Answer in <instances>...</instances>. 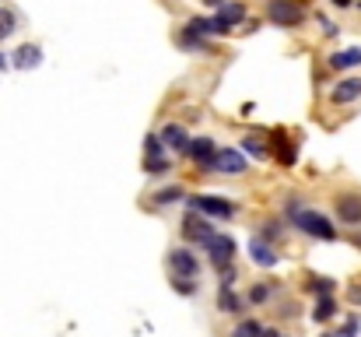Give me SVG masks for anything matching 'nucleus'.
<instances>
[{
	"label": "nucleus",
	"mask_w": 361,
	"mask_h": 337,
	"mask_svg": "<svg viewBox=\"0 0 361 337\" xmlns=\"http://www.w3.org/2000/svg\"><path fill=\"white\" fill-rule=\"evenodd\" d=\"M284 218H288V225H295L298 232H305L309 239H319V242H334V239L341 235L337 225L330 222L323 211L309 208L302 197H288V201H284Z\"/></svg>",
	"instance_id": "1"
},
{
	"label": "nucleus",
	"mask_w": 361,
	"mask_h": 337,
	"mask_svg": "<svg viewBox=\"0 0 361 337\" xmlns=\"http://www.w3.org/2000/svg\"><path fill=\"white\" fill-rule=\"evenodd\" d=\"M186 208H190V211H200L204 218H214V222H232V218L239 215V208H235L228 197H218V194L186 197Z\"/></svg>",
	"instance_id": "2"
},
{
	"label": "nucleus",
	"mask_w": 361,
	"mask_h": 337,
	"mask_svg": "<svg viewBox=\"0 0 361 337\" xmlns=\"http://www.w3.org/2000/svg\"><path fill=\"white\" fill-rule=\"evenodd\" d=\"M267 18L277 25V28H298L309 14L298 0H270L267 4Z\"/></svg>",
	"instance_id": "3"
},
{
	"label": "nucleus",
	"mask_w": 361,
	"mask_h": 337,
	"mask_svg": "<svg viewBox=\"0 0 361 337\" xmlns=\"http://www.w3.org/2000/svg\"><path fill=\"white\" fill-rule=\"evenodd\" d=\"M204 253H207V260L214 264V267H225V264H232L235 260V239L228 235V232H214L211 239H204V246H200Z\"/></svg>",
	"instance_id": "4"
},
{
	"label": "nucleus",
	"mask_w": 361,
	"mask_h": 337,
	"mask_svg": "<svg viewBox=\"0 0 361 337\" xmlns=\"http://www.w3.org/2000/svg\"><path fill=\"white\" fill-rule=\"evenodd\" d=\"M169 271L172 278H200V256L190 246H176L169 253Z\"/></svg>",
	"instance_id": "5"
},
{
	"label": "nucleus",
	"mask_w": 361,
	"mask_h": 337,
	"mask_svg": "<svg viewBox=\"0 0 361 337\" xmlns=\"http://www.w3.org/2000/svg\"><path fill=\"white\" fill-rule=\"evenodd\" d=\"M179 232H183V239H186V242L204 246V239H211V235H214V225L207 222L200 211H190V215L183 218V225H179Z\"/></svg>",
	"instance_id": "6"
},
{
	"label": "nucleus",
	"mask_w": 361,
	"mask_h": 337,
	"mask_svg": "<svg viewBox=\"0 0 361 337\" xmlns=\"http://www.w3.org/2000/svg\"><path fill=\"white\" fill-rule=\"evenodd\" d=\"M334 211H337V222L341 225L361 228V194H337Z\"/></svg>",
	"instance_id": "7"
},
{
	"label": "nucleus",
	"mask_w": 361,
	"mask_h": 337,
	"mask_svg": "<svg viewBox=\"0 0 361 337\" xmlns=\"http://www.w3.org/2000/svg\"><path fill=\"white\" fill-rule=\"evenodd\" d=\"M186 155L197 162L200 172H211V169H214V158H218V144H214L211 137H193L190 148H186Z\"/></svg>",
	"instance_id": "8"
},
{
	"label": "nucleus",
	"mask_w": 361,
	"mask_h": 337,
	"mask_svg": "<svg viewBox=\"0 0 361 337\" xmlns=\"http://www.w3.org/2000/svg\"><path fill=\"white\" fill-rule=\"evenodd\" d=\"M249 169L245 155L239 148H218V158H214V169L211 172H221V176H242Z\"/></svg>",
	"instance_id": "9"
},
{
	"label": "nucleus",
	"mask_w": 361,
	"mask_h": 337,
	"mask_svg": "<svg viewBox=\"0 0 361 337\" xmlns=\"http://www.w3.org/2000/svg\"><path fill=\"white\" fill-rule=\"evenodd\" d=\"M245 21V4L239 0H225L221 7H218V14H214V28H218V35H225V32H232L235 25Z\"/></svg>",
	"instance_id": "10"
},
{
	"label": "nucleus",
	"mask_w": 361,
	"mask_h": 337,
	"mask_svg": "<svg viewBox=\"0 0 361 337\" xmlns=\"http://www.w3.org/2000/svg\"><path fill=\"white\" fill-rule=\"evenodd\" d=\"M358 99H361V78L358 74L341 78V81L334 85V92H330V102H334V106H351V102H358Z\"/></svg>",
	"instance_id": "11"
},
{
	"label": "nucleus",
	"mask_w": 361,
	"mask_h": 337,
	"mask_svg": "<svg viewBox=\"0 0 361 337\" xmlns=\"http://www.w3.org/2000/svg\"><path fill=\"white\" fill-rule=\"evenodd\" d=\"M249 260H252L256 267H277V264H281V253H277V246H270V242H263L259 235H252V239H249Z\"/></svg>",
	"instance_id": "12"
},
{
	"label": "nucleus",
	"mask_w": 361,
	"mask_h": 337,
	"mask_svg": "<svg viewBox=\"0 0 361 337\" xmlns=\"http://www.w3.org/2000/svg\"><path fill=\"white\" fill-rule=\"evenodd\" d=\"M158 137H161L165 151H186V148H190V141H193V137L183 130V123H165Z\"/></svg>",
	"instance_id": "13"
},
{
	"label": "nucleus",
	"mask_w": 361,
	"mask_h": 337,
	"mask_svg": "<svg viewBox=\"0 0 361 337\" xmlns=\"http://www.w3.org/2000/svg\"><path fill=\"white\" fill-rule=\"evenodd\" d=\"M337 313H341L337 295H319V299L312 302V320H316V324H330Z\"/></svg>",
	"instance_id": "14"
},
{
	"label": "nucleus",
	"mask_w": 361,
	"mask_h": 337,
	"mask_svg": "<svg viewBox=\"0 0 361 337\" xmlns=\"http://www.w3.org/2000/svg\"><path fill=\"white\" fill-rule=\"evenodd\" d=\"M179 201H186V187H179V183L161 187L158 194H151V204L154 208H169V204H179Z\"/></svg>",
	"instance_id": "15"
},
{
	"label": "nucleus",
	"mask_w": 361,
	"mask_h": 337,
	"mask_svg": "<svg viewBox=\"0 0 361 337\" xmlns=\"http://www.w3.org/2000/svg\"><path fill=\"white\" fill-rule=\"evenodd\" d=\"M242 306H245V302H242V299L232 292V288H228V285H221V288H218V313L235 317V313H242Z\"/></svg>",
	"instance_id": "16"
},
{
	"label": "nucleus",
	"mask_w": 361,
	"mask_h": 337,
	"mask_svg": "<svg viewBox=\"0 0 361 337\" xmlns=\"http://www.w3.org/2000/svg\"><path fill=\"white\" fill-rule=\"evenodd\" d=\"M11 64H14L18 71H28V67H39V64H42V49L28 42V46H21V49L14 53V60H11Z\"/></svg>",
	"instance_id": "17"
},
{
	"label": "nucleus",
	"mask_w": 361,
	"mask_h": 337,
	"mask_svg": "<svg viewBox=\"0 0 361 337\" xmlns=\"http://www.w3.org/2000/svg\"><path fill=\"white\" fill-rule=\"evenodd\" d=\"M179 46H183V49H190V53H207V49H211V42H207L200 32L186 28V25H183V32H179Z\"/></svg>",
	"instance_id": "18"
},
{
	"label": "nucleus",
	"mask_w": 361,
	"mask_h": 337,
	"mask_svg": "<svg viewBox=\"0 0 361 337\" xmlns=\"http://www.w3.org/2000/svg\"><path fill=\"white\" fill-rule=\"evenodd\" d=\"M330 67H334V71H351V67H361V49L358 46H351V49L334 53V57H330Z\"/></svg>",
	"instance_id": "19"
},
{
	"label": "nucleus",
	"mask_w": 361,
	"mask_h": 337,
	"mask_svg": "<svg viewBox=\"0 0 361 337\" xmlns=\"http://www.w3.org/2000/svg\"><path fill=\"white\" fill-rule=\"evenodd\" d=\"M305 292L316 295V299H319V295H334V292H337V281H334V278H323V274H312V278L305 281Z\"/></svg>",
	"instance_id": "20"
},
{
	"label": "nucleus",
	"mask_w": 361,
	"mask_h": 337,
	"mask_svg": "<svg viewBox=\"0 0 361 337\" xmlns=\"http://www.w3.org/2000/svg\"><path fill=\"white\" fill-rule=\"evenodd\" d=\"M242 155H252V158H270V148H267V141L263 137H256V134H249V137H242Z\"/></svg>",
	"instance_id": "21"
},
{
	"label": "nucleus",
	"mask_w": 361,
	"mask_h": 337,
	"mask_svg": "<svg viewBox=\"0 0 361 337\" xmlns=\"http://www.w3.org/2000/svg\"><path fill=\"white\" fill-rule=\"evenodd\" d=\"M263 331H267V327H263L256 317H249V320H239L235 331H232L228 337H263Z\"/></svg>",
	"instance_id": "22"
},
{
	"label": "nucleus",
	"mask_w": 361,
	"mask_h": 337,
	"mask_svg": "<svg viewBox=\"0 0 361 337\" xmlns=\"http://www.w3.org/2000/svg\"><path fill=\"white\" fill-rule=\"evenodd\" d=\"M172 292H179L183 299H197L200 295V281L197 278H172Z\"/></svg>",
	"instance_id": "23"
},
{
	"label": "nucleus",
	"mask_w": 361,
	"mask_h": 337,
	"mask_svg": "<svg viewBox=\"0 0 361 337\" xmlns=\"http://www.w3.org/2000/svg\"><path fill=\"white\" fill-rule=\"evenodd\" d=\"M270 295H274V285H267V281H256V285L249 288L245 302H249V306H263V302H270Z\"/></svg>",
	"instance_id": "24"
},
{
	"label": "nucleus",
	"mask_w": 361,
	"mask_h": 337,
	"mask_svg": "<svg viewBox=\"0 0 361 337\" xmlns=\"http://www.w3.org/2000/svg\"><path fill=\"white\" fill-rule=\"evenodd\" d=\"M256 235H259L263 242L277 246V242L284 239V225H281V222H263V225H259V232H256Z\"/></svg>",
	"instance_id": "25"
},
{
	"label": "nucleus",
	"mask_w": 361,
	"mask_h": 337,
	"mask_svg": "<svg viewBox=\"0 0 361 337\" xmlns=\"http://www.w3.org/2000/svg\"><path fill=\"white\" fill-rule=\"evenodd\" d=\"M18 32V14L11 11V7H0V42L7 39V35H14Z\"/></svg>",
	"instance_id": "26"
},
{
	"label": "nucleus",
	"mask_w": 361,
	"mask_h": 337,
	"mask_svg": "<svg viewBox=\"0 0 361 337\" xmlns=\"http://www.w3.org/2000/svg\"><path fill=\"white\" fill-rule=\"evenodd\" d=\"M172 169V158L169 155H161V158H144V172L147 176H165Z\"/></svg>",
	"instance_id": "27"
},
{
	"label": "nucleus",
	"mask_w": 361,
	"mask_h": 337,
	"mask_svg": "<svg viewBox=\"0 0 361 337\" xmlns=\"http://www.w3.org/2000/svg\"><path fill=\"white\" fill-rule=\"evenodd\" d=\"M186 28H193V32H200L204 39H211V35H218V28H214V18H190V21H186Z\"/></svg>",
	"instance_id": "28"
},
{
	"label": "nucleus",
	"mask_w": 361,
	"mask_h": 337,
	"mask_svg": "<svg viewBox=\"0 0 361 337\" xmlns=\"http://www.w3.org/2000/svg\"><path fill=\"white\" fill-rule=\"evenodd\" d=\"M161 155H165L161 137H158V134H147V137H144V158H161Z\"/></svg>",
	"instance_id": "29"
},
{
	"label": "nucleus",
	"mask_w": 361,
	"mask_h": 337,
	"mask_svg": "<svg viewBox=\"0 0 361 337\" xmlns=\"http://www.w3.org/2000/svg\"><path fill=\"white\" fill-rule=\"evenodd\" d=\"M277 158H281L284 165H295V162H298V148H295L291 141H281V148H277Z\"/></svg>",
	"instance_id": "30"
},
{
	"label": "nucleus",
	"mask_w": 361,
	"mask_h": 337,
	"mask_svg": "<svg viewBox=\"0 0 361 337\" xmlns=\"http://www.w3.org/2000/svg\"><path fill=\"white\" fill-rule=\"evenodd\" d=\"M358 331H361V320L358 317H348V320H344V327L337 331V337H358Z\"/></svg>",
	"instance_id": "31"
},
{
	"label": "nucleus",
	"mask_w": 361,
	"mask_h": 337,
	"mask_svg": "<svg viewBox=\"0 0 361 337\" xmlns=\"http://www.w3.org/2000/svg\"><path fill=\"white\" fill-rule=\"evenodd\" d=\"M348 302L361 309V285H348Z\"/></svg>",
	"instance_id": "32"
},
{
	"label": "nucleus",
	"mask_w": 361,
	"mask_h": 337,
	"mask_svg": "<svg viewBox=\"0 0 361 337\" xmlns=\"http://www.w3.org/2000/svg\"><path fill=\"white\" fill-rule=\"evenodd\" d=\"M319 25H323V35H330V39H334V35L341 32V28H337V25L330 21V18H319Z\"/></svg>",
	"instance_id": "33"
},
{
	"label": "nucleus",
	"mask_w": 361,
	"mask_h": 337,
	"mask_svg": "<svg viewBox=\"0 0 361 337\" xmlns=\"http://www.w3.org/2000/svg\"><path fill=\"white\" fill-rule=\"evenodd\" d=\"M330 4H334V7H341V11H348V7H351L355 0H330Z\"/></svg>",
	"instance_id": "34"
},
{
	"label": "nucleus",
	"mask_w": 361,
	"mask_h": 337,
	"mask_svg": "<svg viewBox=\"0 0 361 337\" xmlns=\"http://www.w3.org/2000/svg\"><path fill=\"white\" fill-rule=\"evenodd\" d=\"M351 246H355V249H361V228H355V235H351Z\"/></svg>",
	"instance_id": "35"
},
{
	"label": "nucleus",
	"mask_w": 361,
	"mask_h": 337,
	"mask_svg": "<svg viewBox=\"0 0 361 337\" xmlns=\"http://www.w3.org/2000/svg\"><path fill=\"white\" fill-rule=\"evenodd\" d=\"M263 337H291V334H284V331H263Z\"/></svg>",
	"instance_id": "36"
},
{
	"label": "nucleus",
	"mask_w": 361,
	"mask_h": 337,
	"mask_svg": "<svg viewBox=\"0 0 361 337\" xmlns=\"http://www.w3.org/2000/svg\"><path fill=\"white\" fill-rule=\"evenodd\" d=\"M204 4H207V7H214V11H218V7H221V4H225V0H204Z\"/></svg>",
	"instance_id": "37"
},
{
	"label": "nucleus",
	"mask_w": 361,
	"mask_h": 337,
	"mask_svg": "<svg viewBox=\"0 0 361 337\" xmlns=\"http://www.w3.org/2000/svg\"><path fill=\"white\" fill-rule=\"evenodd\" d=\"M7 64H11V60H7V53H0V71H4Z\"/></svg>",
	"instance_id": "38"
},
{
	"label": "nucleus",
	"mask_w": 361,
	"mask_h": 337,
	"mask_svg": "<svg viewBox=\"0 0 361 337\" xmlns=\"http://www.w3.org/2000/svg\"><path fill=\"white\" fill-rule=\"evenodd\" d=\"M319 337H337V331H326V334H319Z\"/></svg>",
	"instance_id": "39"
}]
</instances>
